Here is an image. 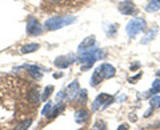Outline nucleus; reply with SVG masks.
Masks as SVG:
<instances>
[{
    "label": "nucleus",
    "mask_w": 160,
    "mask_h": 130,
    "mask_svg": "<svg viewBox=\"0 0 160 130\" xmlns=\"http://www.w3.org/2000/svg\"><path fill=\"white\" fill-rule=\"evenodd\" d=\"M76 17L73 16H58V17H52V19H48L46 23H44V28L47 31H56L59 28H63L68 26V24H72L75 23Z\"/></svg>",
    "instance_id": "nucleus-2"
},
{
    "label": "nucleus",
    "mask_w": 160,
    "mask_h": 130,
    "mask_svg": "<svg viewBox=\"0 0 160 130\" xmlns=\"http://www.w3.org/2000/svg\"><path fill=\"white\" fill-rule=\"evenodd\" d=\"M31 123H32V119H28V121L20 123L18 126V129H27V128H29V125H31Z\"/></svg>",
    "instance_id": "nucleus-19"
},
{
    "label": "nucleus",
    "mask_w": 160,
    "mask_h": 130,
    "mask_svg": "<svg viewBox=\"0 0 160 130\" xmlns=\"http://www.w3.org/2000/svg\"><path fill=\"white\" fill-rule=\"evenodd\" d=\"M111 102H112V97L108 96V94H106V93H102V94H99V96L96 97V100L93 101V104H92V110H98L99 108L104 109L107 105H109Z\"/></svg>",
    "instance_id": "nucleus-5"
},
{
    "label": "nucleus",
    "mask_w": 160,
    "mask_h": 130,
    "mask_svg": "<svg viewBox=\"0 0 160 130\" xmlns=\"http://www.w3.org/2000/svg\"><path fill=\"white\" fill-rule=\"evenodd\" d=\"M151 91L153 93H160V78H158V80H155V81H153Z\"/></svg>",
    "instance_id": "nucleus-16"
},
{
    "label": "nucleus",
    "mask_w": 160,
    "mask_h": 130,
    "mask_svg": "<svg viewBox=\"0 0 160 130\" xmlns=\"http://www.w3.org/2000/svg\"><path fill=\"white\" fill-rule=\"evenodd\" d=\"M119 11L123 15H132L135 12V4L131 0H126L119 6Z\"/></svg>",
    "instance_id": "nucleus-7"
},
{
    "label": "nucleus",
    "mask_w": 160,
    "mask_h": 130,
    "mask_svg": "<svg viewBox=\"0 0 160 130\" xmlns=\"http://www.w3.org/2000/svg\"><path fill=\"white\" fill-rule=\"evenodd\" d=\"M75 61V56L71 54V56H62L55 60V65L59 68H67L69 67V64H72Z\"/></svg>",
    "instance_id": "nucleus-8"
},
{
    "label": "nucleus",
    "mask_w": 160,
    "mask_h": 130,
    "mask_svg": "<svg viewBox=\"0 0 160 130\" xmlns=\"http://www.w3.org/2000/svg\"><path fill=\"white\" fill-rule=\"evenodd\" d=\"M87 116H88L87 110H83V109H82V110L76 112V117H75V119H76L78 123H83L87 119Z\"/></svg>",
    "instance_id": "nucleus-12"
},
{
    "label": "nucleus",
    "mask_w": 160,
    "mask_h": 130,
    "mask_svg": "<svg viewBox=\"0 0 160 130\" xmlns=\"http://www.w3.org/2000/svg\"><path fill=\"white\" fill-rule=\"evenodd\" d=\"M95 45V36H88L87 39H84L83 41H82V44L79 45V52H87V51H89L92 47Z\"/></svg>",
    "instance_id": "nucleus-9"
},
{
    "label": "nucleus",
    "mask_w": 160,
    "mask_h": 130,
    "mask_svg": "<svg viewBox=\"0 0 160 130\" xmlns=\"http://www.w3.org/2000/svg\"><path fill=\"white\" fill-rule=\"evenodd\" d=\"M39 49V44H27L22 48V52L23 53H31V52H35Z\"/></svg>",
    "instance_id": "nucleus-13"
},
{
    "label": "nucleus",
    "mask_w": 160,
    "mask_h": 130,
    "mask_svg": "<svg viewBox=\"0 0 160 130\" xmlns=\"http://www.w3.org/2000/svg\"><path fill=\"white\" fill-rule=\"evenodd\" d=\"M115 68L109 64H103L100 65L99 68L95 69V72L92 73V77H91V85L92 86H96L103 80L106 78H111L112 76H115Z\"/></svg>",
    "instance_id": "nucleus-1"
},
{
    "label": "nucleus",
    "mask_w": 160,
    "mask_h": 130,
    "mask_svg": "<svg viewBox=\"0 0 160 130\" xmlns=\"http://www.w3.org/2000/svg\"><path fill=\"white\" fill-rule=\"evenodd\" d=\"M144 29H146V21L143 19H133L128 23L126 31L129 37H135L139 32L144 31Z\"/></svg>",
    "instance_id": "nucleus-4"
},
{
    "label": "nucleus",
    "mask_w": 160,
    "mask_h": 130,
    "mask_svg": "<svg viewBox=\"0 0 160 130\" xmlns=\"http://www.w3.org/2000/svg\"><path fill=\"white\" fill-rule=\"evenodd\" d=\"M51 109H52V104H51V102H48V104L46 105V106H44V109H43L42 114H43V116H46V114H47L49 110H51Z\"/></svg>",
    "instance_id": "nucleus-20"
},
{
    "label": "nucleus",
    "mask_w": 160,
    "mask_h": 130,
    "mask_svg": "<svg viewBox=\"0 0 160 130\" xmlns=\"http://www.w3.org/2000/svg\"><path fill=\"white\" fill-rule=\"evenodd\" d=\"M23 68H26L27 71L31 72L33 76H36V77H42V73H40V69L38 67H35V65H24Z\"/></svg>",
    "instance_id": "nucleus-14"
},
{
    "label": "nucleus",
    "mask_w": 160,
    "mask_h": 130,
    "mask_svg": "<svg viewBox=\"0 0 160 130\" xmlns=\"http://www.w3.org/2000/svg\"><path fill=\"white\" fill-rule=\"evenodd\" d=\"M151 105L152 106H156V108H160V96H155L151 98Z\"/></svg>",
    "instance_id": "nucleus-17"
},
{
    "label": "nucleus",
    "mask_w": 160,
    "mask_h": 130,
    "mask_svg": "<svg viewBox=\"0 0 160 130\" xmlns=\"http://www.w3.org/2000/svg\"><path fill=\"white\" fill-rule=\"evenodd\" d=\"M42 26L39 24L38 20H35L33 17H31L27 23V33L31 35V36H38V35H42Z\"/></svg>",
    "instance_id": "nucleus-6"
},
{
    "label": "nucleus",
    "mask_w": 160,
    "mask_h": 130,
    "mask_svg": "<svg viewBox=\"0 0 160 130\" xmlns=\"http://www.w3.org/2000/svg\"><path fill=\"white\" fill-rule=\"evenodd\" d=\"M156 35V29H151V32H149L146 37H143V40H142V43L143 44H147V43H149V40H152V37Z\"/></svg>",
    "instance_id": "nucleus-15"
},
{
    "label": "nucleus",
    "mask_w": 160,
    "mask_h": 130,
    "mask_svg": "<svg viewBox=\"0 0 160 130\" xmlns=\"http://www.w3.org/2000/svg\"><path fill=\"white\" fill-rule=\"evenodd\" d=\"M104 56V54L102 53V51L100 49H96V51H87V52H83L82 54L79 56V63L80 64H87L86 67H83V69H87L88 67H91V65L96 61L98 58H102Z\"/></svg>",
    "instance_id": "nucleus-3"
},
{
    "label": "nucleus",
    "mask_w": 160,
    "mask_h": 130,
    "mask_svg": "<svg viewBox=\"0 0 160 130\" xmlns=\"http://www.w3.org/2000/svg\"><path fill=\"white\" fill-rule=\"evenodd\" d=\"M52 91H53V86H48V88H46V91H44V94H43V100H47L49 96H51Z\"/></svg>",
    "instance_id": "nucleus-18"
},
{
    "label": "nucleus",
    "mask_w": 160,
    "mask_h": 130,
    "mask_svg": "<svg viewBox=\"0 0 160 130\" xmlns=\"http://www.w3.org/2000/svg\"><path fill=\"white\" fill-rule=\"evenodd\" d=\"M48 2H49V3H59L60 0H48Z\"/></svg>",
    "instance_id": "nucleus-21"
},
{
    "label": "nucleus",
    "mask_w": 160,
    "mask_h": 130,
    "mask_svg": "<svg viewBox=\"0 0 160 130\" xmlns=\"http://www.w3.org/2000/svg\"><path fill=\"white\" fill-rule=\"evenodd\" d=\"M78 93H79V82H78V81H73V82L67 88V94H66V97L69 98V100H72V98L76 97Z\"/></svg>",
    "instance_id": "nucleus-10"
},
{
    "label": "nucleus",
    "mask_w": 160,
    "mask_h": 130,
    "mask_svg": "<svg viewBox=\"0 0 160 130\" xmlns=\"http://www.w3.org/2000/svg\"><path fill=\"white\" fill-rule=\"evenodd\" d=\"M147 12H155L160 9V0H149L148 6L146 7Z\"/></svg>",
    "instance_id": "nucleus-11"
},
{
    "label": "nucleus",
    "mask_w": 160,
    "mask_h": 130,
    "mask_svg": "<svg viewBox=\"0 0 160 130\" xmlns=\"http://www.w3.org/2000/svg\"><path fill=\"white\" fill-rule=\"evenodd\" d=\"M156 74H158V76H160V71H159V72H158V73H156Z\"/></svg>",
    "instance_id": "nucleus-22"
}]
</instances>
